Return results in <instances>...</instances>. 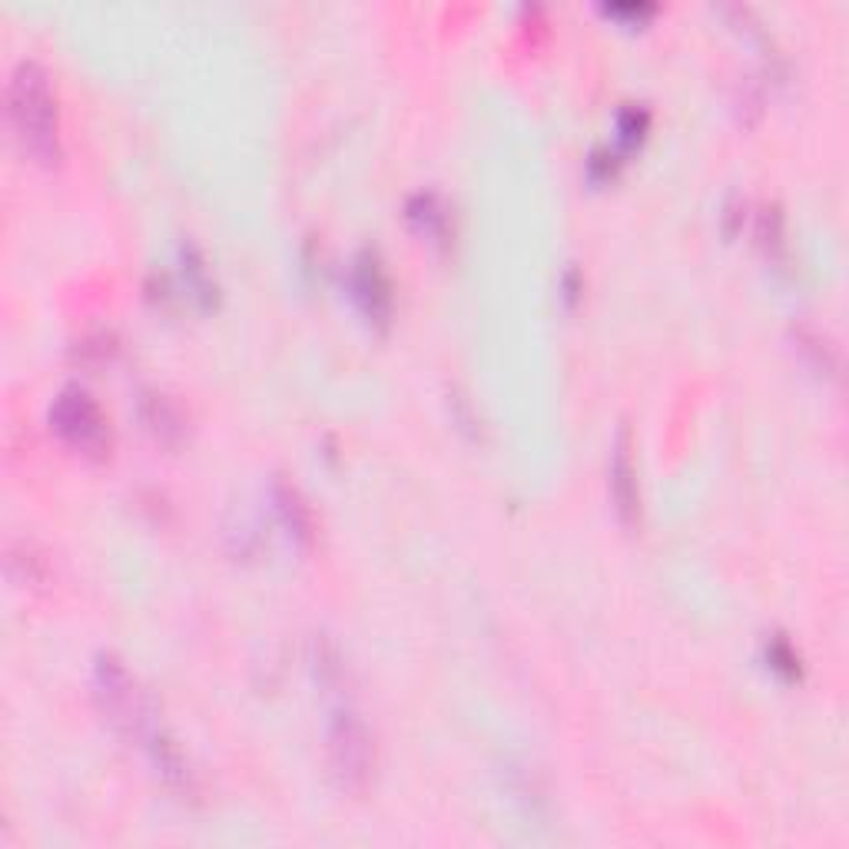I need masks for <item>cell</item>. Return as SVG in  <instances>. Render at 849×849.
<instances>
[{
    "instance_id": "5b68a950",
    "label": "cell",
    "mask_w": 849,
    "mask_h": 849,
    "mask_svg": "<svg viewBox=\"0 0 849 849\" xmlns=\"http://www.w3.org/2000/svg\"><path fill=\"white\" fill-rule=\"evenodd\" d=\"M349 286H352L356 306L362 309V316L372 326H386L392 319V282H389V272H386L382 259L372 249H362L352 259Z\"/></svg>"
},
{
    "instance_id": "6da1fadb",
    "label": "cell",
    "mask_w": 849,
    "mask_h": 849,
    "mask_svg": "<svg viewBox=\"0 0 849 849\" xmlns=\"http://www.w3.org/2000/svg\"><path fill=\"white\" fill-rule=\"evenodd\" d=\"M7 117L10 127L37 163L53 167L60 160V117L50 77L37 60H17L7 80Z\"/></svg>"
},
{
    "instance_id": "3957f363",
    "label": "cell",
    "mask_w": 849,
    "mask_h": 849,
    "mask_svg": "<svg viewBox=\"0 0 849 849\" xmlns=\"http://www.w3.org/2000/svg\"><path fill=\"white\" fill-rule=\"evenodd\" d=\"M329 770L342 793H366L376 773V743L359 713L339 710L329 723Z\"/></svg>"
},
{
    "instance_id": "52a82bcc",
    "label": "cell",
    "mask_w": 849,
    "mask_h": 849,
    "mask_svg": "<svg viewBox=\"0 0 849 849\" xmlns=\"http://www.w3.org/2000/svg\"><path fill=\"white\" fill-rule=\"evenodd\" d=\"M409 222L431 242L448 239V210L441 207V200L435 193H416L409 200Z\"/></svg>"
},
{
    "instance_id": "8fae6325",
    "label": "cell",
    "mask_w": 849,
    "mask_h": 849,
    "mask_svg": "<svg viewBox=\"0 0 849 849\" xmlns=\"http://www.w3.org/2000/svg\"><path fill=\"white\" fill-rule=\"evenodd\" d=\"M767 660H770V670H777L783 680H797V677H800V653L793 650L790 640L773 637V640L767 643Z\"/></svg>"
},
{
    "instance_id": "8992f818",
    "label": "cell",
    "mask_w": 849,
    "mask_h": 849,
    "mask_svg": "<svg viewBox=\"0 0 849 849\" xmlns=\"http://www.w3.org/2000/svg\"><path fill=\"white\" fill-rule=\"evenodd\" d=\"M611 498L618 508V518L635 528L640 521V485H637V465L631 455V435L628 428L618 431L611 448Z\"/></svg>"
},
{
    "instance_id": "9c48e42d",
    "label": "cell",
    "mask_w": 849,
    "mask_h": 849,
    "mask_svg": "<svg viewBox=\"0 0 849 849\" xmlns=\"http://www.w3.org/2000/svg\"><path fill=\"white\" fill-rule=\"evenodd\" d=\"M276 505H279V515H282V521H286V528H289V535H296V538H309V511H306V505L299 501V495L292 491V488H286V485H279L276 488Z\"/></svg>"
},
{
    "instance_id": "4fadbf2b",
    "label": "cell",
    "mask_w": 849,
    "mask_h": 849,
    "mask_svg": "<svg viewBox=\"0 0 849 849\" xmlns=\"http://www.w3.org/2000/svg\"><path fill=\"white\" fill-rule=\"evenodd\" d=\"M605 10H608V13H615V17H628V20H643V17H650V13H653V7H650V3H608Z\"/></svg>"
},
{
    "instance_id": "30bf717a",
    "label": "cell",
    "mask_w": 849,
    "mask_h": 849,
    "mask_svg": "<svg viewBox=\"0 0 849 849\" xmlns=\"http://www.w3.org/2000/svg\"><path fill=\"white\" fill-rule=\"evenodd\" d=\"M647 127H650V113H647L643 107H635V103L625 107V110L618 113V143H621V150L637 147V143L643 140Z\"/></svg>"
},
{
    "instance_id": "7a4b0ae2",
    "label": "cell",
    "mask_w": 849,
    "mask_h": 849,
    "mask_svg": "<svg viewBox=\"0 0 849 849\" xmlns=\"http://www.w3.org/2000/svg\"><path fill=\"white\" fill-rule=\"evenodd\" d=\"M93 700L117 733L140 740L143 747L163 730L150 697L140 690L137 677L113 653H100L93 663Z\"/></svg>"
},
{
    "instance_id": "7c38bea8",
    "label": "cell",
    "mask_w": 849,
    "mask_h": 849,
    "mask_svg": "<svg viewBox=\"0 0 849 849\" xmlns=\"http://www.w3.org/2000/svg\"><path fill=\"white\" fill-rule=\"evenodd\" d=\"M183 276H187V286L200 296V299H207L210 302L212 292H216V286H212L210 272H207V266H203V259L193 252V249H187L183 252Z\"/></svg>"
},
{
    "instance_id": "277c9868",
    "label": "cell",
    "mask_w": 849,
    "mask_h": 849,
    "mask_svg": "<svg viewBox=\"0 0 849 849\" xmlns=\"http://www.w3.org/2000/svg\"><path fill=\"white\" fill-rule=\"evenodd\" d=\"M50 428L60 435L63 445H70L73 451H80L87 458H103L110 451V441H113L103 409L80 386H67L53 399V406H50Z\"/></svg>"
},
{
    "instance_id": "ba28073f",
    "label": "cell",
    "mask_w": 849,
    "mask_h": 849,
    "mask_svg": "<svg viewBox=\"0 0 849 849\" xmlns=\"http://www.w3.org/2000/svg\"><path fill=\"white\" fill-rule=\"evenodd\" d=\"M140 416H143L147 428H150L157 438H163V441H177V435L183 431L180 412H177V409L170 406V399H163L160 392H147V396H143Z\"/></svg>"
}]
</instances>
